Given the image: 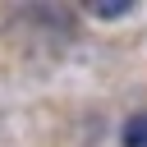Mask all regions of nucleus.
Masks as SVG:
<instances>
[{
    "label": "nucleus",
    "instance_id": "f03ea898",
    "mask_svg": "<svg viewBox=\"0 0 147 147\" xmlns=\"http://www.w3.org/2000/svg\"><path fill=\"white\" fill-rule=\"evenodd\" d=\"M87 9H92L96 18H124V14L133 9V0H92Z\"/></svg>",
    "mask_w": 147,
    "mask_h": 147
},
{
    "label": "nucleus",
    "instance_id": "f257e3e1",
    "mask_svg": "<svg viewBox=\"0 0 147 147\" xmlns=\"http://www.w3.org/2000/svg\"><path fill=\"white\" fill-rule=\"evenodd\" d=\"M124 147H147V110H142V115H129V124H124Z\"/></svg>",
    "mask_w": 147,
    "mask_h": 147
}]
</instances>
